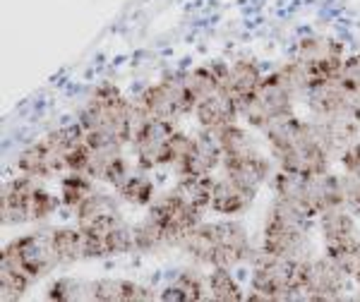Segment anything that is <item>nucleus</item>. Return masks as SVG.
Instances as JSON below:
<instances>
[{"mask_svg":"<svg viewBox=\"0 0 360 302\" xmlns=\"http://www.w3.org/2000/svg\"><path fill=\"white\" fill-rule=\"evenodd\" d=\"M89 298L98 302H144L154 300V293L147 286L125 278H101L89 283Z\"/></svg>","mask_w":360,"mask_h":302,"instance_id":"b1692460","label":"nucleus"},{"mask_svg":"<svg viewBox=\"0 0 360 302\" xmlns=\"http://www.w3.org/2000/svg\"><path fill=\"white\" fill-rule=\"evenodd\" d=\"M295 63H298L300 72H303V77H305L307 91H310V89H315V86H322V84H329V82H334V79H339L346 58H344V48H341L339 41L315 37V39H305V41L298 46Z\"/></svg>","mask_w":360,"mask_h":302,"instance_id":"9b49d317","label":"nucleus"},{"mask_svg":"<svg viewBox=\"0 0 360 302\" xmlns=\"http://www.w3.org/2000/svg\"><path fill=\"white\" fill-rule=\"evenodd\" d=\"M221 166H224L226 176L240 180V183H245L255 190L264 183L266 176H269V161H266L255 147L238 151V154H226Z\"/></svg>","mask_w":360,"mask_h":302,"instance_id":"412c9836","label":"nucleus"},{"mask_svg":"<svg viewBox=\"0 0 360 302\" xmlns=\"http://www.w3.org/2000/svg\"><path fill=\"white\" fill-rule=\"evenodd\" d=\"M180 247L207 266H231L240 264L250 257V237L240 223L236 221H214V223H200L183 237Z\"/></svg>","mask_w":360,"mask_h":302,"instance_id":"39448f33","label":"nucleus"},{"mask_svg":"<svg viewBox=\"0 0 360 302\" xmlns=\"http://www.w3.org/2000/svg\"><path fill=\"white\" fill-rule=\"evenodd\" d=\"M319 228H322V240H324V252L327 257L339 261L341 266L353 274L356 269V259L360 252V237H358V225L344 206H336L332 211L319 216Z\"/></svg>","mask_w":360,"mask_h":302,"instance_id":"ddd939ff","label":"nucleus"},{"mask_svg":"<svg viewBox=\"0 0 360 302\" xmlns=\"http://www.w3.org/2000/svg\"><path fill=\"white\" fill-rule=\"evenodd\" d=\"M353 276H356V283L360 288V252H358V259H356V269H353Z\"/></svg>","mask_w":360,"mask_h":302,"instance_id":"72a5a7b5","label":"nucleus"},{"mask_svg":"<svg viewBox=\"0 0 360 302\" xmlns=\"http://www.w3.org/2000/svg\"><path fill=\"white\" fill-rule=\"evenodd\" d=\"M77 223L84 235L86 259L115 257L135 249L132 228L120 216L111 197L91 192L77 209Z\"/></svg>","mask_w":360,"mask_h":302,"instance_id":"f03ea898","label":"nucleus"},{"mask_svg":"<svg viewBox=\"0 0 360 302\" xmlns=\"http://www.w3.org/2000/svg\"><path fill=\"white\" fill-rule=\"evenodd\" d=\"M207 288H209V298L221 300V302H238L245 298L240 286L236 283V278L229 274V269H221V266H217V269L209 274Z\"/></svg>","mask_w":360,"mask_h":302,"instance_id":"c756f323","label":"nucleus"},{"mask_svg":"<svg viewBox=\"0 0 360 302\" xmlns=\"http://www.w3.org/2000/svg\"><path fill=\"white\" fill-rule=\"evenodd\" d=\"M188 144L190 137L185 132H178L168 118H154V115H144L132 137L137 164L142 168L176 164Z\"/></svg>","mask_w":360,"mask_h":302,"instance_id":"0eeeda50","label":"nucleus"},{"mask_svg":"<svg viewBox=\"0 0 360 302\" xmlns=\"http://www.w3.org/2000/svg\"><path fill=\"white\" fill-rule=\"evenodd\" d=\"M264 135L281 171L298 173V176L329 171L332 151L322 142L315 123H303L295 115H288L276 125H271Z\"/></svg>","mask_w":360,"mask_h":302,"instance_id":"f257e3e1","label":"nucleus"},{"mask_svg":"<svg viewBox=\"0 0 360 302\" xmlns=\"http://www.w3.org/2000/svg\"><path fill=\"white\" fill-rule=\"evenodd\" d=\"M293 94L295 91L286 84V79L274 72L269 77H264L257 96L252 98V103L243 113H245L250 125L266 132L278 120L293 115Z\"/></svg>","mask_w":360,"mask_h":302,"instance_id":"4468645a","label":"nucleus"},{"mask_svg":"<svg viewBox=\"0 0 360 302\" xmlns=\"http://www.w3.org/2000/svg\"><path fill=\"white\" fill-rule=\"evenodd\" d=\"M307 218L298 209L276 202L269 209L262 230V252L276 257H298L307 242Z\"/></svg>","mask_w":360,"mask_h":302,"instance_id":"1a4fd4ad","label":"nucleus"},{"mask_svg":"<svg viewBox=\"0 0 360 302\" xmlns=\"http://www.w3.org/2000/svg\"><path fill=\"white\" fill-rule=\"evenodd\" d=\"M115 188L125 202L135 206H147L154 199V183L144 173H127Z\"/></svg>","mask_w":360,"mask_h":302,"instance_id":"c85d7f7f","label":"nucleus"},{"mask_svg":"<svg viewBox=\"0 0 360 302\" xmlns=\"http://www.w3.org/2000/svg\"><path fill=\"white\" fill-rule=\"evenodd\" d=\"M84 137L82 125L77 127H63L51 135L41 137L39 142H34L32 147H27L17 159L22 173L32 178H53L58 173L68 171V161L72 154L75 144Z\"/></svg>","mask_w":360,"mask_h":302,"instance_id":"6e6552de","label":"nucleus"},{"mask_svg":"<svg viewBox=\"0 0 360 302\" xmlns=\"http://www.w3.org/2000/svg\"><path fill=\"white\" fill-rule=\"evenodd\" d=\"M224 161L221 142L217 130H205L202 135L190 139L188 149L176 161L180 178L185 176H212V171Z\"/></svg>","mask_w":360,"mask_h":302,"instance_id":"f3484780","label":"nucleus"},{"mask_svg":"<svg viewBox=\"0 0 360 302\" xmlns=\"http://www.w3.org/2000/svg\"><path fill=\"white\" fill-rule=\"evenodd\" d=\"M51 240H53L56 254L60 264H72L77 259H86L84 252V235L82 230L75 228H56L51 230Z\"/></svg>","mask_w":360,"mask_h":302,"instance_id":"bb28decb","label":"nucleus"},{"mask_svg":"<svg viewBox=\"0 0 360 302\" xmlns=\"http://www.w3.org/2000/svg\"><path fill=\"white\" fill-rule=\"evenodd\" d=\"M226 70H229V65H224V63H212V65H202V67H195V70H190V72H185L197 101L221 89Z\"/></svg>","mask_w":360,"mask_h":302,"instance_id":"a878e982","label":"nucleus"},{"mask_svg":"<svg viewBox=\"0 0 360 302\" xmlns=\"http://www.w3.org/2000/svg\"><path fill=\"white\" fill-rule=\"evenodd\" d=\"M200 209L190 204L178 190L168 192L166 197H161L159 202H154L149 209V218L164 230L168 245H180L183 237L200 225Z\"/></svg>","mask_w":360,"mask_h":302,"instance_id":"2eb2a0df","label":"nucleus"},{"mask_svg":"<svg viewBox=\"0 0 360 302\" xmlns=\"http://www.w3.org/2000/svg\"><path fill=\"white\" fill-rule=\"evenodd\" d=\"M255 192H257V190L250 188V185L240 183V180H236L231 176H224L214 185L212 209L217 214H240L252 204Z\"/></svg>","mask_w":360,"mask_h":302,"instance_id":"5701e85b","label":"nucleus"},{"mask_svg":"<svg viewBox=\"0 0 360 302\" xmlns=\"http://www.w3.org/2000/svg\"><path fill=\"white\" fill-rule=\"evenodd\" d=\"M0 264L13 266L15 271L25 274L29 281H37L39 276L56 269V266L60 264V259H58V254H56L51 233L41 230V233L15 237L10 245H5Z\"/></svg>","mask_w":360,"mask_h":302,"instance_id":"9d476101","label":"nucleus"},{"mask_svg":"<svg viewBox=\"0 0 360 302\" xmlns=\"http://www.w3.org/2000/svg\"><path fill=\"white\" fill-rule=\"evenodd\" d=\"M161 300H173V302L205 300V278L197 274V271H180L176 281L161 293Z\"/></svg>","mask_w":360,"mask_h":302,"instance_id":"393cba45","label":"nucleus"},{"mask_svg":"<svg viewBox=\"0 0 360 302\" xmlns=\"http://www.w3.org/2000/svg\"><path fill=\"white\" fill-rule=\"evenodd\" d=\"M91 192H94V190H91V185H89V176H84V173L70 171V176H65V180L60 183L63 204L70 209H77Z\"/></svg>","mask_w":360,"mask_h":302,"instance_id":"7c9ffc66","label":"nucleus"},{"mask_svg":"<svg viewBox=\"0 0 360 302\" xmlns=\"http://www.w3.org/2000/svg\"><path fill=\"white\" fill-rule=\"evenodd\" d=\"M49 298L58 302L89 298V283H82V281H77V278H60V281H56L53 286H51Z\"/></svg>","mask_w":360,"mask_h":302,"instance_id":"2f4dec72","label":"nucleus"},{"mask_svg":"<svg viewBox=\"0 0 360 302\" xmlns=\"http://www.w3.org/2000/svg\"><path fill=\"white\" fill-rule=\"evenodd\" d=\"M238 113H240V108L236 106V101L224 89L200 98L195 106L197 123L205 127V130H221V127L236 123Z\"/></svg>","mask_w":360,"mask_h":302,"instance_id":"4be33fe9","label":"nucleus"},{"mask_svg":"<svg viewBox=\"0 0 360 302\" xmlns=\"http://www.w3.org/2000/svg\"><path fill=\"white\" fill-rule=\"evenodd\" d=\"M144 108L127 103V98L115 86L103 84L91 94L86 106L79 113V125L89 137L111 139V142L127 144L135 137V130L144 120Z\"/></svg>","mask_w":360,"mask_h":302,"instance_id":"7ed1b4c3","label":"nucleus"},{"mask_svg":"<svg viewBox=\"0 0 360 302\" xmlns=\"http://www.w3.org/2000/svg\"><path fill=\"white\" fill-rule=\"evenodd\" d=\"M262 82H264L262 72H259V67L252 60H236L233 65H229V70H226L221 89L233 98L236 106L243 113L252 103V98L257 96Z\"/></svg>","mask_w":360,"mask_h":302,"instance_id":"aec40b11","label":"nucleus"},{"mask_svg":"<svg viewBox=\"0 0 360 302\" xmlns=\"http://www.w3.org/2000/svg\"><path fill=\"white\" fill-rule=\"evenodd\" d=\"M351 276L339 261L324 254L322 259L312 261L310 278H307L305 293L310 300H339L346 290V278Z\"/></svg>","mask_w":360,"mask_h":302,"instance_id":"6ab92c4d","label":"nucleus"},{"mask_svg":"<svg viewBox=\"0 0 360 302\" xmlns=\"http://www.w3.org/2000/svg\"><path fill=\"white\" fill-rule=\"evenodd\" d=\"M89 137V135H86ZM84 176L103 180V183L118 185L127 176V164L123 156V144L111 142V139L89 137V154H86Z\"/></svg>","mask_w":360,"mask_h":302,"instance_id":"dca6fc26","label":"nucleus"},{"mask_svg":"<svg viewBox=\"0 0 360 302\" xmlns=\"http://www.w3.org/2000/svg\"><path fill=\"white\" fill-rule=\"evenodd\" d=\"M312 261L262 252L252 266V300H288L305 293Z\"/></svg>","mask_w":360,"mask_h":302,"instance_id":"423d86ee","label":"nucleus"},{"mask_svg":"<svg viewBox=\"0 0 360 302\" xmlns=\"http://www.w3.org/2000/svg\"><path fill=\"white\" fill-rule=\"evenodd\" d=\"M39 185L32 183V176H22L10 180L3 188L0 197V214H3V225L27 223L34 221V202H37Z\"/></svg>","mask_w":360,"mask_h":302,"instance_id":"a211bd4d","label":"nucleus"},{"mask_svg":"<svg viewBox=\"0 0 360 302\" xmlns=\"http://www.w3.org/2000/svg\"><path fill=\"white\" fill-rule=\"evenodd\" d=\"M214 185H217V180L212 176H185V178H180L176 190L190 202V204L202 211V209L212 206Z\"/></svg>","mask_w":360,"mask_h":302,"instance_id":"cd10ccee","label":"nucleus"},{"mask_svg":"<svg viewBox=\"0 0 360 302\" xmlns=\"http://www.w3.org/2000/svg\"><path fill=\"white\" fill-rule=\"evenodd\" d=\"M274 192L278 202L298 209L307 218L322 216V214L346 204L344 180L332 176L329 171L312 173V176L278 171L274 176Z\"/></svg>","mask_w":360,"mask_h":302,"instance_id":"20e7f679","label":"nucleus"},{"mask_svg":"<svg viewBox=\"0 0 360 302\" xmlns=\"http://www.w3.org/2000/svg\"><path fill=\"white\" fill-rule=\"evenodd\" d=\"M139 106L154 118H180L197 106V96L188 82V74H168L156 84L147 86L139 96Z\"/></svg>","mask_w":360,"mask_h":302,"instance_id":"f8f14e48","label":"nucleus"},{"mask_svg":"<svg viewBox=\"0 0 360 302\" xmlns=\"http://www.w3.org/2000/svg\"><path fill=\"white\" fill-rule=\"evenodd\" d=\"M341 166L346 168V173L360 171V139H356L351 147H346L341 151Z\"/></svg>","mask_w":360,"mask_h":302,"instance_id":"473e14b6","label":"nucleus"}]
</instances>
